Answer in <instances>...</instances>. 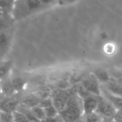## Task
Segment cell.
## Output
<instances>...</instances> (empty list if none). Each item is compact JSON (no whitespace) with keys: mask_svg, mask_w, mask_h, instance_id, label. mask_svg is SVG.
Segmentation results:
<instances>
[{"mask_svg":"<svg viewBox=\"0 0 122 122\" xmlns=\"http://www.w3.org/2000/svg\"><path fill=\"white\" fill-rule=\"evenodd\" d=\"M114 120H116V121H122V109L117 110V112L115 115Z\"/></svg>","mask_w":122,"mask_h":122,"instance_id":"cell-23","label":"cell"},{"mask_svg":"<svg viewBox=\"0 0 122 122\" xmlns=\"http://www.w3.org/2000/svg\"><path fill=\"white\" fill-rule=\"evenodd\" d=\"M70 90L68 89H59V88H53L51 92L50 97L52 99L53 105L55 106L58 110L61 111L66 106L67 101L69 98L71 96Z\"/></svg>","mask_w":122,"mask_h":122,"instance_id":"cell-3","label":"cell"},{"mask_svg":"<svg viewBox=\"0 0 122 122\" xmlns=\"http://www.w3.org/2000/svg\"><path fill=\"white\" fill-rule=\"evenodd\" d=\"M10 78L13 84V86H14L16 93L18 94L24 90L26 85H27V81H26V80L24 77L19 75H15L12 71V73L10 75Z\"/></svg>","mask_w":122,"mask_h":122,"instance_id":"cell-10","label":"cell"},{"mask_svg":"<svg viewBox=\"0 0 122 122\" xmlns=\"http://www.w3.org/2000/svg\"><path fill=\"white\" fill-rule=\"evenodd\" d=\"M59 115L64 121H78L84 115V107L82 99L78 94L72 95L67 101L66 106L59 111Z\"/></svg>","mask_w":122,"mask_h":122,"instance_id":"cell-2","label":"cell"},{"mask_svg":"<svg viewBox=\"0 0 122 122\" xmlns=\"http://www.w3.org/2000/svg\"><path fill=\"white\" fill-rule=\"evenodd\" d=\"M39 100H40V99H39L37 95H34V93H32L31 95H26V96L24 97L22 100H20V103L24 104V105H25L26 106L30 107L31 108V107L34 106V105H39Z\"/></svg>","mask_w":122,"mask_h":122,"instance_id":"cell-15","label":"cell"},{"mask_svg":"<svg viewBox=\"0 0 122 122\" xmlns=\"http://www.w3.org/2000/svg\"><path fill=\"white\" fill-rule=\"evenodd\" d=\"M2 14V13H0V14Z\"/></svg>","mask_w":122,"mask_h":122,"instance_id":"cell-29","label":"cell"},{"mask_svg":"<svg viewBox=\"0 0 122 122\" xmlns=\"http://www.w3.org/2000/svg\"><path fill=\"white\" fill-rule=\"evenodd\" d=\"M40 2L44 6H46L48 9H49V8L53 7L54 5H57V4H60L59 0H40Z\"/></svg>","mask_w":122,"mask_h":122,"instance_id":"cell-22","label":"cell"},{"mask_svg":"<svg viewBox=\"0 0 122 122\" xmlns=\"http://www.w3.org/2000/svg\"><path fill=\"white\" fill-rule=\"evenodd\" d=\"M33 114L34 115V116L37 118V120L39 121H44V120L46 119V115L44 109L42 106H40L39 105H36L34 106L31 107Z\"/></svg>","mask_w":122,"mask_h":122,"instance_id":"cell-17","label":"cell"},{"mask_svg":"<svg viewBox=\"0 0 122 122\" xmlns=\"http://www.w3.org/2000/svg\"><path fill=\"white\" fill-rule=\"evenodd\" d=\"M102 85L107 90L111 92L112 94H115V95L122 97V82H118L116 80H114L111 79L108 83Z\"/></svg>","mask_w":122,"mask_h":122,"instance_id":"cell-12","label":"cell"},{"mask_svg":"<svg viewBox=\"0 0 122 122\" xmlns=\"http://www.w3.org/2000/svg\"><path fill=\"white\" fill-rule=\"evenodd\" d=\"M59 4H60V1H61V0H59Z\"/></svg>","mask_w":122,"mask_h":122,"instance_id":"cell-27","label":"cell"},{"mask_svg":"<svg viewBox=\"0 0 122 122\" xmlns=\"http://www.w3.org/2000/svg\"><path fill=\"white\" fill-rule=\"evenodd\" d=\"M16 95L12 96H5L0 102V110H4L7 112H13L17 109L20 103V100L15 96Z\"/></svg>","mask_w":122,"mask_h":122,"instance_id":"cell-7","label":"cell"},{"mask_svg":"<svg viewBox=\"0 0 122 122\" xmlns=\"http://www.w3.org/2000/svg\"><path fill=\"white\" fill-rule=\"evenodd\" d=\"M13 117H14V122H21V121H28V119L21 111L15 110L13 112Z\"/></svg>","mask_w":122,"mask_h":122,"instance_id":"cell-21","label":"cell"},{"mask_svg":"<svg viewBox=\"0 0 122 122\" xmlns=\"http://www.w3.org/2000/svg\"><path fill=\"white\" fill-rule=\"evenodd\" d=\"M13 61L0 59V80L6 78L11 75L13 71Z\"/></svg>","mask_w":122,"mask_h":122,"instance_id":"cell-11","label":"cell"},{"mask_svg":"<svg viewBox=\"0 0 122 122\" xmlns=\"http://www.w3.org/2000/svg\"><path fill=\"white\" fill-rule=\"evenodd\" d=\"M0 121L1 122H13L14 121L13 113L4 111V110H0Z\"/></svg>","mask_w":122,"mask_h":122,"instance_id":"cell-20","label":"cell"},{"mask_svg":"<svg viewBox=\"0 0 122 122\" xmlns=\"http://www.w3.org/2000/svg\"><path fill=\"white\" fill-rule=\"evenodd\" d=\"M4 97H5V96H4V95H3L2 93H0V102L2 101V100H3V99L4 98Z\"/></svg>","mask_w":122,"mask_h":122,"instance_id":"cell-25","label":"cell"},{"mask_svg":"<svg viewBox=\"0 0 122 122\" xmlns=\"http://www.w3.org/2000/svg\"><path fill=\"white\" fill-rule=\"evenodd\" d=\"M1 93L4 96H12L17 94L13 86L10 75L1 80Z\"/></svg>","mask_w":122,"mask_h":122,"instance_id":"cell-9","label":"cell"},{"mask_svg":"<svg viewBox=\"0 0 122 122\" xmlns=\"http://www.w3.org/2000/svg\"><path fill=\"white\" fill-rule=\"evenodd\" d=\"M81 120L92 122V121H102L103 119H102V117L96 111H94L90 114H87V115H84Z\"/></svg>","mask_w":122,"mask_h":122,"instance_id":"cell-18","label":"cell"},{"mask_svg":"<svg viewBox=\"0 0 122 122\" xmlns=\"http://www.w3.org/2000/svg\"><path fill=\"white\" fill-rule=\"evenodd\" d=\"M15 0H0V13L12 14Z\"/></svg>","mask_w":122,"mask_h":122,"instance_id":"cell-16","label":"cell"},{"mask_svg":"<svg viewBox=\"0 0 122 122\" xmlns=\"http://www.w3.org/2000/svg\"><path fill=\"white\" fill-rule=\"evenodd\" d=\"M11 29L0 32V57L1 59H4L10 49L13 39V34Z\"/></svg>","mask_w":122,"mask_h":122,"instance_id":"cell-6","label":"cell"},{"mask_svg":"<svg viewBox=\"0 0 122 122\" xmlns=\"http://www.w3.org/2000/svg\"><path fill=\"white\" fill-rule=\"evenodd\" d=\"M0 93H1V80H0Z\"/></svg>","mask_w":122,"mask_h":122,"instance_id":"cell-26","label":"cell"},{"mask_svg":"<svg viewBox=\"0 0 122 122\" xmlns=\"http://www.w3.org/2000/svg\"><path fill=\"white\" fill-rule=\"evenodd\" d=\"M0 59H1V57H0Z\"/></svg>","mask_w":122,"mask_h":122,"instance_id":"cell-28","label":"cell"},{"mask_svg":"<svg viewBox=\"0 0 122 122\" xmlns=\"http://www.w3.org/2000/svg\"><path fill=\"white\" fill-rule=\"evenodd\" d=\"M44 109V111H45L46 118H51V117H54L56 115H58L59 114V110L55 108L54 105H49V106L45 107Z\"/></svg>","mask_w":122,"mask_h":122,"instance_id":"cell-19","label":"cell"},{"mask_svg":"<svg viewBox=\"0 0 122 122\" xmlns=\"http://www.w3.org/2000/svg\"><path fill=\"white\" fill-rule=\"evenodd\" d=\"M80 84L90 93L95 95H102L101 83L93 73H87Z\"/></svg>","mask_w":122,"mask_h":122,"instance_id":"cell-5","label":"cell"},{"mask_svg":"<svg viewBox=\"0 0 122 122\" xmlns=\"http://www.w3.org/2000/svg\"><path fill=\"white\" fill-rule=\"evenodd\" d=\"M92 73L96 76V78L99 80V81L101 83V85H105V84L108 83L110 80H111V76H110V71L105 70V69H95Z\"/></svg>","mask_w":122,"mask_h":122,"instance_id":"cell-14","label":"cell"},{"mask_svg":"<svg viewBox=\"0 0 122 122\" xmlns=\"http://www.w3.org/2000/svg\"><path fill=\"white\" fill-rule=\"evenodd\" d=\"M14 22L15 21H14L12 14H0V32L11 29L14 24Z\"/></svg>","mask_w":122,"mask_h":122,"instance_id":"cell-13","label":"cell"},{"mask_svg":"<svg viewBox=\"0 0 122 122\" xmlns=\"http://www.w3.org/2000/svg\"><path fill=\"white\" fill-rule=\"evenodd\" d=\"M47 9L40 0H15L12 16L14 21H18Z\"/></svg>","mask_w":122,"mask_h":122,"instance_id":"cell-1","label":"cell"},{"mask_svg":"<svg viewBox=\"0 0 122 122\" xmlns=\"http://www.w3.org/2000/svg\"><path fill=\"white\" fill-rule=\"evenodd\" d=\"M101 94L105 99L109 100L113 105L117 109V110H120L122 109V97L119 96L115 94H112L109 90H107L103 85H101Z\"/></svg>","mask_w":122,"mask_h":122,"instance_id":"cell-8","label":"cell"},{"mask_svg":"<svg viewBox=\"0 0 122 122\" xmlns=\"http://www.w3.org/2000/svg\"><path fill=\"white\" fill-rule=\"evenodd\" d=\"M95 111L102 117L103 120H114L117 109L114 106L113 104L101 95Z\"/></svg>","mask_w":122,"mask_h":122,"instance_id":"cell-4","label":"cell"},{"mask_svg":"<svg viewBox=\"0 0 122 122\" xmlns=\"http://www.w3.org/2000/svg\"><path fill=\"white\" fill-rule=\"evenodd\" d=\"M79 1V0H61L60 1V4H73V3H75Z\"/></svg>","mask_w":122,"mask_h":122,"instance_id":"cell-24","label":"cell"}]
</instances>
